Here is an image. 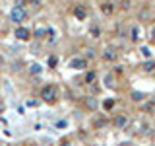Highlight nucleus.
<instances>
[{"mask_svg":"<svg viewBox=\"0 0 155 146\" xmlns=\"http://www.w3.org/2000/svg\"><path fill=\"white\" fill-rule=\"evenodd\" d=\"M39 99L47 105H54L58 101V86L52 84V82L51 84H45L41 88V92H39Z\"/></svg>","mask_w":155,"mask_h":146,"instance_id":"nucleus-1","label":"nucleus"},{"mask_svg":"<svg viewBox=\"0 0 155 146\" xmlns=\"http://www.w3.org/2000/svg\"><path fill=\"white\" fill-rule=\"evenodd\" d=\"M8 19L14 26H23V22H27V10L23 6H12L8 14Z\"/></svg>","mask_w":155,"mask_h":146,"instance_id":"nucleus-2","label":"nucleus"},{"mask_svg":"<svg viewBox=\"0 0 155 146\" xmlns=\"http://www.w3.org/2000/svg\"><path fill=\"white\" fill-rule=\"evenodd\" d=\"M118 57H120L118 49L113 47V45H105L99 53V58H103V62H109V64H114L118 61Z\"/></svg>","mask_w":155,"mask_h":146,"instance_id":"nucleus-3","label":"nucleus"},{"mask_svg":"<svg viewBox=\"0 0 155 146\" xmlns=\"http://www.w3.org/2000/svg\"><path fill=\"white\" fill-rule=\"evenodd\" d=\"M14 37L18 39V41H31L33 39V29H29L27 26H16V29H14Z\"/></svg>","mask_w":155,"mask_h":146,"instance_id":"nucleus-4","label":"nucleus"},{"mask_svg":"<svg viewBox=\"0 0 155 146\" xmlns=\"http://www.w3.org/2000/svg\"><path fill=\"white\" fill-rule=\"evenodd\" d=\"M116 10H118V6H116V2H113V0H103V2L99 4V12L103 14V16H107V18L114 16Z\"/></svg>","mask_w":155,"mask_h":146,"instance_id":"nucleus-5","label":"nucleus"},{"mask_svg":"<svg viewBox=\"0 0 155 146\" xmlns=\"http://www.w3.org/2000/svg\"><path fill=\"white\" fill-rule=\"evenodd\" d=\"M87 64H89V62H87L84 57H72L70 61H68V68H70V70H78V72L87 70Z\"/></svg>","mask_w":155,"mask_h":146,"instance_id":"nucleus-6","label":"nucleus"},{"mask_svg":"<svg viewBox=\"0 0 155 146\" xmlns=\"http://www.w3.org/2000/svg\"><path fill=\"white\" fill-rule=\"evenodd\" d=\"M113 125H114L116 130H124L126 127L130 125V117H128V113H118V115H114Z\"/></svg>","mask_w":155,"mask_h":146,"instance_id":"nucleus-7","label":"nucleus"},{"mask_svg":"<svg viewBox=\"0 0 155 146\" xmlns=\"http://www.w3.org/2000/svg\"><path fill=\"white\" fill-rule=\"evenodd\" d=\"M72 16H74L78 22H85L87 19V8L84 4H74V6H72Z\"/></svg>","mask_w":155,"mask_h":146,"instance_id":"nucleus-8","label":"nucleus"},{"mask_svg":"<svg viewBox=\"0 0 155 146\" xmlns=\"http://www.w3.org/2000/svg\"><path fill=\"white\" fill-rule=\"evenodd\" d=\"M116 84H118V76H114L113 72H105L103 74V86L107 90H116Z\"/></svg>","mask_w":155,"mask_h":146,"instance_id":"nucleus-9","label":"nucleus"},{"mask_svg":"<svg viewBox=\"0 0 155 146\" xmlns=\"http://www.w3.org/2000/svg\"><path fill=\"white\" fill-rule=\"evenodd\" d=\"M128 37H130V41L132 43H140V39H142V27L136 23V26L130 27V31H128Z\"/></svg>","mask_w":155,"mask_h":146,"instance_id":"nucleus-10","label":"nucleus"},{"mask_svg":"<svg viewBox=\"0 0 155 146\" xmlns=\"http://www.w3.org/2000/svg\"><path fill=\"white\" fill-rule=\"evenodd\" d=\"M81 57H84L87 62H91V61H95V58L99 57V53H97L95 47H85V49H84V55H81Z\"/></svg>","mask_w":155,"mask_h":146,"instance_id":"nucleus-11","label":"nucleus"},{"mask_svg":"<svg viewBox=\"0 0 155 146\" xmlns=\"http://www.w3.org/2000/svg\"><path fill=\"white\" fill-rule=\"evenodd\" d=\"M142 72H145V74H151V72H155V61L153 58H147V61L142 62Z\"/></svg>","mask_w":155,"mask_h":146,"instance_id":"nucleus-12","label":"nucleus"},{"mask_svg":"<svg viewBox=\"0 0 155 146\" xmlns=\"http://www.w3.org/2000/svg\"><path fill=\"white\" fill-rule=\"evenodd\" d=\"M84 107L87 111H95L97 107H99V101L95 99V97H85V101H84Z\"/></svg>","mask_w":155,"mask_h":146,"instance_id":"nucleus-13","label":"nucleus"},{"mask_svg":"<svg viewBox=\"0 0 155 146\" xmlns=\"http://www.w3.org/2000/svg\"><path fill=\"white\" fill-rule=\"evenodd\" d=\"M84 82H85L87 86H89V84H95V82H97V72H95V70H85Z\"/></svg>","mask_w":155,"mask_h":146,"instance_id":"nucleus-14","label":"nucleus"},{"mask_svg":"<svg viewBox=\"0 0 155 146\" xmlns=\"http://www.w3.org/2000/svg\"><path fill=\"white\" fill-rule=\"evenodd\" d=\"M116 6H118L120 12H130L132 10V0H118Z\"/></svg>","mask_w":155,"mask_h":146,"instance_id":"nucleus-15","label":"nucleus"},{"mask_svg":"<svg viewBox=\"0 0 155 146\" xmlns=\"http://www.w3.org/2000/svg\"><path fill=\"white\" fill-rule=\"evenodd\" d=\"M29 74H31V76H41V74H43V66L39 64V62L29 64Z\"/></svg>","mask_w":155,"mask_h":146,"instance_id":"nucleus-16","label":"nucleus"},{"mask_svg":"<svg viewBox=\"0 0 155 146\" xmlns=\"http://www.w3.org/2000/svg\"><path fill=\"white\" fill-rule=\"evenodd\" d=\"M47 37V27H37L35 31H33V39H39V41H41V39H45Z\"/></svg>","mask_w":155,"mask_h":146,"instance_id":"nucleus-17","label":"nucleus"},{"mask_svg":"<svg viewBox=\"0 0 155 146\" xmlns=\"http://www.w3.org/2000/svg\"><path fill=\"white\" fill-rule=\"evenodd\" d=\"M140 53H142V57L147 61V58H151V49H149L147 45H140Z\"/></svg>","mask_w":155,"mask_h":146,"instance_id":"nucleus-18","label":"nucleus"},{"mask_svg":"<svg viewBox=\"0 0 155 146\" xmlns=\"http://www.w3.org/2000/svg\"><path fill=\"white\" fill-rule=\"evenodd\" d=\"M89 35L93 37V39H99L101 37V27L99 26H91L89 27Z\"/></svg>","mask_w":155,"mask_h":146,"instance_id":"nucleus-19","label":"nucleus"},{"mask_svg":"<svg viewBox=\"0 0 155 146\" xmlns=\"http://www.w3.org/2000/svg\"><path fill=\"white\" fill-rule=\"evenodd\" d=\"M114 107V99L113 97H107V99H103V109L105 111H110Z\"/></svg>","mask_w":155,"mask_h":146,"instance_id":"nucleus-20","label":"nucleus"},{"mask_svg":"<svg viewBox=\"0 0 155 146\" xmlns=\"http://www.w3.org/2000/svg\"><path fill=\"white\" fill-rule=\"evenodd\" d=\"M56 66H58V57L51 55V57H48V68H56Z\"/></svg>","mask_w":155,"mask_h":146,"instance_id":"nucleus-21","label":"nucleus"},{"mask_svg":"<svg viewBox=\"0 0 155 146\" xmlns=\"http://www.w3.org/2000/svg\"><path fill=\"white\" fill-rule=\"evenodd\" d=\"M113 74H114V76H122V74H124V66H122V64H116V66L113 68Z\"/></svg>","mask_w":155,"mask_h":146,"instance_id":"nucleus-22","label":"nucleus"},{"mask_svg":"<svg viewBox=\"0 0 155 146\" xmlns=\"http://www.w3.org/2000/svg\"><path fill=\"white\" fill-rule=\"evenodd\" d=\"M149 41L155 45V23H151V27H149Z\"/></svg>","mask_w":155,"mask_h":146,"instance_id":"nucleus-23","label":"nucleus"},{"mask_svg":"<svg viewBox=\"0 0 155 146\" xmlns=\"http://www.w3.org/2000/svg\"><path fill=\"white\" fill-rule=\"evenodd\" d=\"M29 4H31L33 8H37V10L43 8V0H29Z\"/></svg>","mask_w":155,"mask_h":146,"instance_id":"nucleus-24","label":"nucleus"},{"mask_svg":"<svg viewBox=\"0 0 155 146\" xmlns=\"http://www.w3.org/2000/svg\"><path fill=\"white\" fill-rule=\"evenodd\" d=\"M54 127H56V129H64V127H68V121H64V119H62V121H56Z\"/></svg>","mask_w":155,"mask_h":146,"instance_id":"nucleus-25","label":"nucleus"},{"mask_svg":"<svg viewBox=\"0 0 155 146\" xmlns=\"http://www.w3.org/2000/svg\"><path fill=\"white\" fill-rule=\"evenodd\" d=\"M58 146H72V140L70 138H62L60 142H58Z\"/></svg>","mask_w":155,"mask_h":146,"instance_id":"nucleus-26","label":"nucleus"},{"mask_svg":"<svg viewBox=\"0 0 155 146\" xmlns=\"http://www.w3.org/2000/svg\"><path fill=\"white\" fill-rule=\"evenodd\" d=\"M145 109H155V97H151V101L145 103Z\"/></svg>","mask_w":155,"mask_h":146,"instance_id":"nucleus-27","label":"nucleus"},{"mask_svg":"<svg viewBox=\"0 0 155 146\" xmlns=\"http://www.w3.org/2000/svg\"><path fill=\"white\" fill-rule=\"evenodd\" d=\"M142 94H138V92H136V94H132V101H142Z\"/></svg>","mask_w":155,"mask_h":146,"instance_id":"nucleus-28","label":"nucleus"},{"mask_svg":"<svg viewBox=\"0 0 155 146\" xmlns=\"http://www.w3.org/2000/svg\"><path fill=\"white\" fill-rule=\"evenodd\" d=\"M37 103H39V101H33V99H31V101H27V105H29V107H35Z\"/></svg>","mask_w":155,"mask_h":146,"instance_id":"nucleus-29","label":"nucleus"},{"mask_svg":"<svg viewBox=\"0 0 155 146\" xmlns=\"http://www.w3.org/2000/svg\"><path fill=\"white\" fill-rule=\"evenodd\" d=\"M64 2H72V0H64Z\"/></svg>","mask_w":155,"mask_h":146,"instance_id":"nucleus-30","label":"nucleus"}]
</instances>
